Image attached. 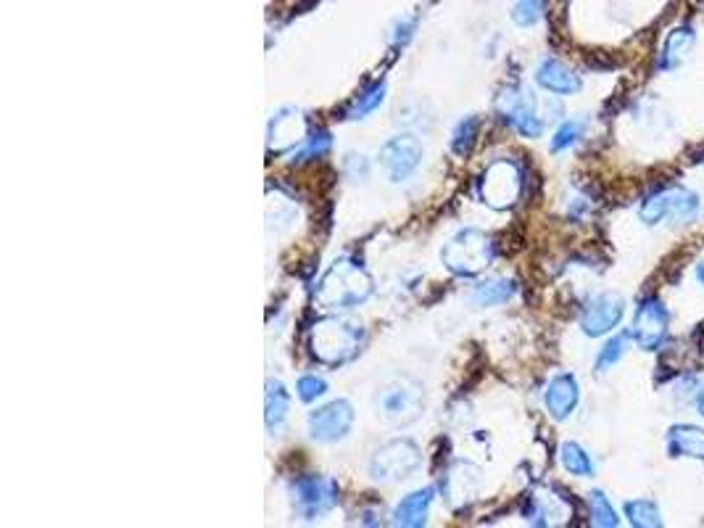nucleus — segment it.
<instances>
[{"label": "nucleus", "mask_w": 704, "mask_h": 528, "mask_svg": "<svg viewBox=\"0 0 704 528\" xmlns=\"http://www.w3.org/2000/svg\"><path fill=\"white\" fill-rule=\"evenodd\" d=\"M375 410L388 426H409L425 410L422 386L412 378H393L375 394Z\"/></svg>", "instance_id": "nucleus-4"}, {"label": "nucleus", "mask_w": 704, "mask_h": 528, "mask_svg": "<svg viewBox=\"0 0 704 528\" xmlns=\"http://www.w3.org/2000/svg\"><path fill=\"white\" fill-rule=\"evenodd\" d=\"M309 135L306 119L296 109H280L275 119L269 122V148H275L277 154H285L291 148H298Z\"/></svg>", "instance_id": "nucleus-14"}, {"label": "nucleus", "mask_w": 704, "mask_h": 528, "mask_svg": "<svg viewBox=\"0 0 704 528\" xmlns=\"http://www.w3.org/2000/svg\"><path fill=\"white\" fill-rule=\"evenodd\" d=\"M354 420L356 412L351 407V402L333 399V402L322 404L314 412H309V420H306L309 439L317 441V444H335V441L349 439Z\"/></svg>", "instance_id": "nucleus-10"}, {"label": "nucleus", "mask_w": 704, "mask_h": 528, "mask_svg": "<svg viewBox=\"0 0 704 528\" xmlns=\"http://www.w3.org/2000/svg\"><path fill=\"white\" fill-rule=\"evenodd\" d=\"M443 494L449 499L451 505H462L465 499H470L478 489V470L467 465V462H457L454 468L446 473L441 484Z\"/></svg>", "instance_id": "nucleus-19"}, {"label": "nucleus", "mask_w": 704, "mask_h": 528, "mask_svg": "<svg viewBox=\"0 0 704 528\" xmlns=\"http://www.w3.org/2000/svg\"><path fill=\"white\" fill-rule=\"evenodd\" d=\"M702 201L689 188H662V191L652 193L644 198V204L639 209V217L644 225L654 228L662 222H694L699 217Z\"/></svg>", "instance_id": "nucleus-6"}, {"label": "nucleus", "mask_w": 704, "mask_h": 528, "mask_svg": "<svg viewBox=\"0 0 704 528\" xmlns=\"http://www.w3.org/2000/svg\"><path fill=\"white\" fill-rule=\"evenodd\" d=\"M544 16V0H517L512 6V22L517 27H533Z\"/></svg>", "instance_id": "nucleus-30"}, {"label": "nucleus", "mask_w": 704, "mask_h": 528, "mask_svg": "<svg viewBox=\"0 0 704 528\" xmlns=\"http://www.w3.org/2000/svg\"><path fill=\"white\" fill-rule=\"evenodd\" d=\"M496 114L507 127L520 138H541L544 135V119L538 114L536 96L525 88H507L496 101Z\"/></svg>", "instance_id": "nucleus-9"}, {"label": "nucleus", "mask_w": 704, "mask_h": 528, "mask_svg": "<svg viewBox=\"0 0 704 528\" xmlns=\"http://www.w3.org/2000/svg\"><path fill=\"white\" fill-rule=\"evenodd\" d=\"M385 93H388V88H385V82H375V85H370L367 90H362L359 96H356V101L351 103V109L346 117L349 119H364L370 117L372 111H378L380 106L385 103Z\"/></svg>", "instance_id": "nucleus-26"}, {"label": "nucleus", "mask_w": 704, "mask_h": 528, "mask_svg": "<svg viewBox=\"0 0 704 528\" xmlns=\"http://www.w3.org/2000/svg\"><path fill=\"white\" fill-rule=\"evenodd\" d=\"M668 452L673 457H691L704 460V431L697 426H673L668 431Z\"/></svg>", "instance_id": "nucleus-20"}, {"label": "nucleus", "mask_w": 704, "mask_h": 528, "mask_svg": "<svg viewBox=\"0 0 704 528\" xmlns=\"http://www.w3.org/2000/svg\"><path fill=\"white\" fill-rule=\"evenodd\" d=\"M414 24H417L414 19H407V22H401L399 24V32L393 35V43H401V45L407 43L409 37H412V32H414Z\"/></svg>", "instance_id": "nucleus-34"}, {"label": "nucleus", "mask_w": 704, "mask_h": 528, "mask_svg": "<svg viewBox=\"0 0 704 528\" xmlns=\"http://www.w3.org/2000/svg\"><path fill=\"white\" fill-rule=\"evenodd\" d=\"M697 43V35L691 27H675L668 37H665V45L660 51V69L662 72H673L681 64H686L691 56V48Z\"/></svg>", "instance_id": "nucleus-18"}, {"label": "nucleus", "mask_w": 704, "mask_h": 528, "mask_svg": "<svg viewBox=\"0 0 704 528\" xmlns=\"http://www.w3.org/2000/svg\"><path fill=\"white\" fill-rule=\"evenodd\" d=\"M433 497L436 492L433 489H417V492H409L407 497L401 499L396 510H393V526H404V528H420L428 523V513L430 505H433Z\"/></svg>", "instance_id": "nucleus-17"}, {"label": "nucleus", "mask_w": 704, "mask_h": 528, "mask_svg": "<svg viewBox=\"0 0 704 528\" xmlns=\"http://www.w3.org/2000/svg\"><path fill=\"white\" fill-rule=\"evenodd\" d=\"M588 505H591V523L599 528H615L620 526L617 510L612 507V502L607 499L604 492H591L588 494Z\"/></svg>", "instance_id": "nucleus-28"}, {"label": "nucleus", "mask_w": 704, "mask_h": 528, "mask_svg": "<svg viewBox=\"0 0 704 528\" xmlns=\"http://www.w3.org/2000/svg\"><path fill=\"white\" fill-rule=\"evenodd\" d=\"M378 159L385 175L391 177V183H404L422 167L425 148L414 135H396V138H388L380 146Z\"/></svg>", "instance_id": "nucleus-11"}, {"label": "nucleus", "mask_w": 704, "mask_h": 528, "mask_svg": "<svg viewBox=\"0 0 704 528\" xmlns=\"http://www.w3.org/2000/svg\"><path fill=\"white\" fill-rule=\"evenodd\" d=\"M312 354L322 365L341 367L359 357L364 346V330L359 323L343 317H325L312 328Z\"/></svg>", "instance_id": "nucleus-2"}, {"label": "nucleus", "mask_w": 704, "mask_h": 528, "mask_svg": "<svg viewBox=\"0 0 704 528\" xmlns=\"http://www.w3.org/2000/svg\"><path fill=\"white\" fill-rule=\"evenodd\" d=\"M291 412V391L280 381H267V394H264V420L269 431H277L288 420Z\"/></svg>", "instance_id": "nucleus-22"}, {"label": "nucleus", "mask_w": 704, "mask_h": 528, "mask_svg": "<svg viewBox=\"0 0 704 528\" xmlns=\"http://www.w3.org/2000/svg\"><path fill=\"white\" fill-rule=\"evenodd\" d=\"M625 315V304L620 296L615 294H599V296H591V299L583 304L581 309V330L586 333V336L591 338H599V336H607L610 330H615L617 325H620V320H623Z\"/></svg>", "instance_id": "nucleus-13"}, {"label": "nucleus", "mask_w": 704, "mask_h": 528, "mask_svg": "<svg viewBox=\"0 0 704 528\" xmlns=\"http://www.w3.org/2000/svg\"><path fill=\"white\" fill-rule=\"evenodd\" d=\"M517 294V283L512 278H491L483 280L480 286H475L472 291V304L480 309H491V307H501L512 301V296Z\"/></svg>", "instance_id": "nucleus-21"}, {"label": "nucleus", "mask_w": 704, "mask_h": 528, "mask_svg": "<svg viewBox=\"0 0 704 528\" xmlns=\"http://www.w3.org/2000/svg\"><path fill=\"white\" fill-rule=\"evenodd\" d=\"M581 135H583L581 119H567V122H562V125H559V130L554 132L552 151L554 154H562V151H567L570 146H575Z\"/></svg>", "instance_id": "nucleus-31"}, {"label": "nucleus", "mask_w": 704, "mask_h": 528, "mask_svg": "<svg viewBox=\"0 0 704 528\" xmlns=\"http://www.w3.org/2000/svg\"><path fill=\"white\" fill-rule=\"evenodd\" d=\"M628 338H631V333H628V336L620 333V336L610 338V341L602 346V352L596 357V370H599V373H607L610 367H615L617 362L623 360L625 352H628Z\"/></svg>", "instance_id": "nucleus-29"}, {"label": "nucleus", "mask_w": 704, "mask_h": 528, "mask_svg": "<svg viewBox=\"0 0 704 528\" xmlns=\"http://www.w3.org/2000/svg\"><path fill=\"white\" fill-rule=\"evenodd\" d=\"M581 402V386L573 373H557L546 383L544 404L554 420H567Z\"/></svg>", "instance_id": "nucleus-15"}, {"label": "nucleus", "mask_w": 704, "mask_h": 528, "mask_svg": "<svg viewBox=\"0 0 704 528\" xmlns=\"http://www.w3.org/2000/svg\"><path fill=\"white\" fill-rule=\"evenodd\" d=\"M668 325L670 312L665 309V304L657 296H649V299H644L636 307L631 338L646 352H657L665 344V338H668Z\"/></svg>", "instance_id": "nucleus-12"}, {"label": "nucleus", "mask_w": 704, "mask_h": 528, "mask_svg": "<svg viewBox=\"0 0 704 528\" xmlns=\"http://www.w3.org/2000/svg\"><path fill=\"white\" fill-rule=\"evenodd\" d=\"M291 502L301 521H320L322 515H327L338 505V486L330 478L306 473V476H298L291 481Z\"/></svg>", "instance_id": "nucleus-7"}, {"label": "nucleus", "mask_w": 704, "mask_h": 528, "mask_svg": "<svg viewBox=\"0 0 704 528\" xmlns=\"http://www.w3.org/2000/svg\"><path fill=\"white\" fill-rule=\"evenodd\" d=\"M478 132H480V119L475 117V114L462 119V122L454 127V132H451V151H454L457 156L470 154L472 146H475V140H478Z\"/></svg>", "instance_id": "nucleus-27"}, {"label": "nucleus", "mask_w": 704, "mask_h": 528, "mask_svg": "<svg viewBox=\"0 0 704 528\" xmlns=\"http://www.w3.org/2000/svg\"><path fill=\"white\" fill-rule=\"evenodd\" d=\"M523 169L517 167L512 159H499L483 172L478 183L480 201L491 209H509L517 204V198L523 196Z\"/></svg>", "instance_id": "nucleus-8"}, {"label": "nucleus", "mask_w": 704, "mask_h": 528, "mask_svg": "<svg viewBox=\"0 0 704 528\" xmlns=\"http://www.w3.org/2000/svg\"><path fill=\"white\" fill-rule=\"evenodd\" d=\"M697 280H699V286L704 288V259H699L697 264Z\"/></svg>", "instance_id": "nucleus-36"}, {"label": "nucleus", "mask_w": 704, "mask_h": 528, "mask_svg": "<svg viewBox=\"0 0 704 528\" xmlns=\"http://www.w3.org/2000/svg\"><path fill=\"white\" fill-rule=\"evenodd\" d=\"M346 172L351 180H367L370 175V162L362 154H349L346 156Z\"/></svg>", "instance_id": "nucleus-33"}, {"label": "nucleus", "mask_w": 704, "mask_h": 528, "mask_svg": "<svg viewBox=\"0 0 704 528\" xmlns=\"http://www.w3.org/2000/svg\"><path fill=\"white\" fill-rule=\"evenodd\" d=\"M697 407H699V415H704V381L699 383V389H697Z\"/></svg>", "instance_id": "nucleus-35"}, {"label": "nucleus", "mask_w": 704, "mask_h": 528, "mask_svg": "<svg viewBox=\"0 0 704 528\" xmlns=\"http://www.w3.org/2000/svg\"><path fill=\"white\" fill-rule=\"evenodd\" d=\"M296 394L298 399L306 404L317 402L320 396L327 394V381L325 378H320V375H301L296 383Z\"/></svg>", "instance_id": "nucleus-32"}, {"label": "nucleus", "mask_w": 704, "mask_h": 528, "mask_svg": "<svg viewBox=\"0 0 704 528\" xmlns=\"http://www.w3.org/2000/svg\"><path fill=\"white\" fill-rule=\"evenodd\" d=\"M559 462H562V468H565L570 476H594V460H591V455H588L578 441H565V444L559 447Z\"/></svg>", "instance_id": "nucleus-23"}, {"label": "nucleus", "mask_w": 704, "mask_h": 528, "mask_svg": "<svg viewBox=\"0 0 704 528\" xmlns=\"http://www.w3.org/2000/svg\"><path fill=\"white\" fill-rule=\"evenodd\" d=\"M536 82L554 96H575L581 90V77L559 59H544L536 69Z\"/></svg>", "instance_id": "nucleus-16"}, {"label": "nucleus", "mask_w": 704, "mask_h": 528, "mask_svg": "<svg viewBox=\"0 0 704 528\" xmlns=\"http://www.w3.org/2000/svg\"><path fill=\"white\" fill-rule=\"evenodd\" d=\"M496 257L494 238L478 228H462L441 249V262L459 278H478Z\"/></svg>", "instance_id": "nucleus-3"}, {"label": "nucleus", "mask_w": 704, "mask_h": 528, "mask_svg": "<svg viewBox=\"0 0 704 528\" xmlns=\"http://www.w3.org/2000/svg\"><path fill=\"white\" fill-rule=\"evenodd\" d=\"M330 146H333V138H330V132L327 130H314L306 135V140L301 143V146L293 151L291 156V164H312V162H320L322 156L330 151Z\"/></svg>", "instance_id": "nucleus-24"}, {"label": "nucleus", "mask_w": 704, "mask_h": 528, "mask_svg": "<svg viewBox=\"0 0 704 528\" xmlns=\"http://www.w3.org/2000/svg\"><path fill=\"white\" fill-rule=\"evenodd\" d=\"M372 294H375V283H372L370 272L364 270L359 259L343 257L330 264V270L322 275L317 291H314V301L322 309L349 312V309L364 304Z\"/></svg>", "instance_id": "nucleus-1"}, {"label": "nucleus", "mask_w": 704, "mask_h": 528, "mask_svg": "<svg viewBox=\"0 0 704 528\" xmlns=\"http://www.w3.org/2000/svg\"><path fill=\"white\" fill-rule=\"evenodd\" d=\"M422 465L420 447L412 439H393L385 441L383 447L370 457V470L372 481L378 484H399L412 478Z\"/></svg>", "instance_id": "nucleus-5"}, {"label": "nucleus", "mask_w": 704, "mask_h": 528, "mask_svg": "<svg viewBox=\"0 0 704 528\" xmlns=\"http://www.w3.org/2000/svg\"><path fill=\"white\" fill-rule=\"evenodd\" d=\"M625 518L636 528H657L662 526V513L657 502L652 499H633L625 505Z\"/></svg>", "instance_id": "nucleus-25"}]
</instances>
